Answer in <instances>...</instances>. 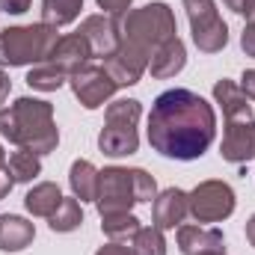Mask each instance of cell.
<instances>
[{"label":"cell","mask_w":255,"mask_h":255,"mask_svg":"<svg viewBox=\"0 0 255 255\" xmlns=\"http://www.w3.org/2000/svg\"><path fill=\"white\" fill-rule=\"evenodd\" d=\"M30 3H33V0H0V9H3L6 15H24V12L30 9Z\"/></svg>","instance_id":"29"},{"label":"cell","mask_w":255,"mask_h":255,"mask_svg":"<svg viewBox=\"0 0 255 255\" xmlns=\"http://www.w3.org/2000/svg\"><path fill=\"white\" fill-rule=\"evenodd\" d=\"M36 226L18 214H0V250L3 253H21L33 244Z\"/></svg>","instance_id":"18"},{"label":"cell","mask_w":255,"mask_h":255,"mask_svg":"<svg viewBox=\"0 0 255 255\" xmlns=\"http://www.w3.org/2000/svg\"><path fill=\"white\" fill-rule=\"evenodd\" d=\"M95 255H133V250H130L128 244H116V241H110V244H104Z\"/></svg>","instance_id":"31"},{"label":"cell","mask_w":255,"mask_h":255,"mask_svg":"<svg viewBox=\"0 0 255 255\" xmlns=\"http://www.w3.org/2000/svg\"><path fill=\"white\" fill-rule=\"evenodd\" d=\"M6 163V151H3V145H0V166Z\"/></svg>","instance_id":"37"},{"label":"cell","mask_w":255,"mask_h":255,"mask_svg":"<svg viewBox=\"0 0 255 255\" xmlns=\"http://www.w3.org/2000/svg\"><path fill=\"white\" fill-rule=\"evenodd\" d=\"M12 184H15V181H12V175H9V166L3 163V166H0V199H6V196H9Z\"/></svg>","instance_id":"33"},{"label":"cell","mask_w":255,"mask_h":255,"mask_svg":"<svg viewBox=\"0 0 255 255\" xmlns=\"http://www.w3.org/2000/svg\"><path fill=\"white\" fill-rule=\"evenodd\" d=\"M68 83H71L74 98H77L86 110L104 107V101H110V98L116 95V89H119L116 80L110 77V71L98 63H86L83 68H77V71L68 77Z\"/></svg>","instance_id":"9"},{"label":"cell","mask_w":255,"mask_h":255,"mask_svg":"<svg viewBox=\"0 0 255 255\" xmlns=\"http://www.w3.org/2000/svg\"><path fill=\"white\" fill-rule=\"evenodd\" d=\"M63 202V193L54 181H42L36 187H30L24 196V208L33 214V217H51Z\"/></svg>","instance_id":"19"},{"label":"cell","mask_w":255,"mask_h":255,"mask_svg":"<svg viewBox=\"0 0 255 255\" xmlns=\"http://www.w3.org/2000/svg\"><path fill=\"white\" fill-rule=\"evenodd\" d=\"M65 80H68V74H65L63 68H57L54 63L33 65L30 74H27V86L30 89H39V92H57Z\"/></svg>","instance_id":"25"},{"label":"cell","mask_w":255,"mask_h":255,"mask_svg":"<svg viewBox=\"0 0 255 255\" xmlns=\"http://www.w3.org/2000/svg\"><path fill=\"white\" fill-rule=\"evenodd\" d=\"M175 15L166 3H145L139 9H128L122 15V39L139 45L142 51H154L163 42L175 39Z\"/></svg>","instance_id":"5"},{"label":"cell","mask_w":255,"mask_h":255,"mask_svg":"<svg viewBox=\"0 0 255 255\" xmlns=\"http://www.w3.org/2000/svg\"><path fill=\"white\" fill-rule=\"evenodd\" d=\"M157 181L145 169H125V166H107L98 172V193H95V208L98 214H119L130 211L133 205L154 202Z\"/></svg>","instance_id":"3"},{"label":"cell","mask_w":255,"mask_h":255,"mask_svg":"<svg viewBox=\"0 0 255 255\" xmlns=\"http://www.w3.org/2000/svg\"><path fill=\"white\" fill-rule=\"evenodd\" d=\"M77 33L89 42L92 60H107L122 45V18L116 15H89L80 21Z\"/></svg>","instance_id":"10"},{"label":"cell","mask_w":255,"mask_h":255,"mask_svg":"<svg viewBox=\"0 0 255 255\" xmlns=\"http://www.w3.org/2000/svg\"><path fill=\"white\" fill-rule=\"evenodd\" d=\"M178 250L184 255H217L226 253V238L214 226H178Z\"/></svg>","instance_id":"14"},{"label":"cell","mask_w":255,"mask_h":255,"mask_svg":"<svg viewBox=\"0 0 255 255\" xmlns=\"http://www.w3.org/2000/svg\"><path fill=\"white\" fill-rule=\"evenodd\" d=\"M190 217V202H187V193L178 190V187H166L163 193L154 196L151 202V226L157 229H178L184 226V220Z\"/></svg>","instance_id":"13"},{"label":"cell","mask_w":255,"mask_h":255,"mask_svg":"<svg viewBox=\"0 0 255 255\" xmlns=\"http://www.w3.org/2000/svg\"><path fill=\"white\" fill-rule=\"evenodd\" d=\"M148 60H151L148 51H142L139 45H133V42H125V39H122L119 51H116L113 57L104 60V68L110 71V77H113L116 86L122 89V86H133V83H139V77L148 71Z\"/></svg>","instance_id":"11"},{"label":"cell","mask_w":255,"mask_h":255,"mask_svg":"<svg viewBox=\"0 0 255 255\" xmlns=\"http://www.w3.org/2000/svg\"><path fill=\"white\" fill-rule=\"evenodd\" d=\"M142 116V104L136 98H119L107 104L104 128L98 133V148L110 157H128L139 148V133L136 122Z\"/></svg>","instance_id":"6"},{"label":"cell","mask_w":255,"mask_h":255,"mask_svg":"<svg viewBox=\"0 0 255 255\" xmlns=\"http://www.w3.org/2000/svg\"><path fill=\"white\" fill-rule=\"evenodd\" d=\"M95 3L104 9V15H116V18H122L128 9H130L133 0H95Z\"/></svg>","instance_id":"27"},{"label":"cell","mask_w":255,"mask_h":255,"mask_svg":"<svg viewBox=\"0 0 255 255\" xmlns=\"http://www.w3.org/2000/svg\"><path fill=\"white\" fill-rule=\"evenodd\" d=\"M193 42L202 54H217L229 45V27L217 12L214 0H184Z\"/></svg>","instance_id":"7"},{"label":"cell","mask_w":255,"mask_h":255,"mask_svg":"<svg viewBox=\"0 0 255 255\" xmlns=\"http://www.w3.org/2000/svg\"><path fill=\"white\" fill-rule=\"evenodd\" d=\"M220 154L229 163H250V160H255V119L226 122Z\"/></svg>","instance_id":"12"},{"label":"cell","mask_w":255,"mask_h":255,"mask_svg":"<svg viewBox=\"0 0 255 255\" xmlns=\"http://www.w3.org/2000/svg\"><path fill=\"white\" fill-rule=\"evenodd\" d=\"M6 166H9V175H12L15 184H30V181H36V178L42 175V160H39V154H33V151H27V148L12 151L9 160H6Z\"/></svg>","instance_id":"22"},{"label":"cell","mask_w":255,"mask_h":255,"mask_svg":"<svg viewBox=\"0 0 255 255\" xmlns=\"http://www.w3.org/2000/svg\"><path fill=\"white\" fill-rule=\"evenodd\" d=\"M214 101L220 104L226 122H247V119H253V107L247 104L250 98L244 95V89L235 80H226V77L217 80L214 83Z\"/></svg>","instance_id":"16"},{"label":"cell","mask_w":255,"mask_h":255,"mask_svg":"<svg viewBox=\"0 0 255 255\" xmlns=\"http://www.w3.org/2000/svg\"><path fill=\"white\" fill-rule=\"evenodd\" d=\"M130 250L133 255H166V238H163V229L157 226H145L136 232V238L130 241Z\"/></svg>","instance_id":"26"},{"label":"cell","mask_w":255,"mask_h":255,"mask_svg":"<svg viewBox=\"0 0 255 255\" xmlns=\"http://www.w3.org/2000/svg\"><path fill=\"white\" fill-rule=\"evenodd\" d=\"M190 202V217L196 223H223L235 214V190L226 181H202L187 193Z\"/></svg>","instance_id":"8"},{"label":"cell","mask_w":255,"mask_h":255,"mask_svg":"<svg viewBox=\"0 0 255 255\" xmlns=\"http://www.w3.org/2000/svg\"><path fill=\"white\" fill-rule=\"evenodd\" d=\"M89 60H92V51H89V42H86L80 33L60 36V42L54 45V51H51V57H48V63H54L57 68H63L68 77H71L77 68H83Z\"/></svg>","instance_id":"15"},{"label":"cell","mask_w":255,"mask_h":255,"mask_svg":"<svg viewBox=\"0 0 255 255\" xmlns=\"http://www.w3.org/2000/svg\"><path fill=\"white\" fill-rule=\"evenodd\" d=\"M184 65H187V48H184V42L175 36V39H169V42H163L160 48L151 51L148 71H151V77L166 80V77H175Z\"/></svg>","instance_id":"17"},{"label":"cell","mask_w":255,"mask_h":255,"mask_svg":"<svg viewBox=\"0 0 255 255\" xmlns=\"http://www.w3.org/2000/svg\"><path fill=\"white\" fill-rule=\"evenodd\" d=\"M9 92H12V80H9V74H3V71H0V107L6 104Z\"/></svg>","instance_id":"34"},{"label":"cell","mask_w":255,"mask_h":255,"mask_svg":"<svg viewBox=\"0 0 255 255\" xmlns=\"http://www.w3.org/2000/svg\"><path fill=\"white\" fill-rule=\"evenodd\" d=\"M60 42L57 27L48 24H24L0 30V65H39L48 63L54 45Z\"/></svg>","instance_id":"4"},{"label":"cell","mask_w":255,"mask_h":255,"mask_svg":"<svg viewBox=\"0 0 255 255\" xmlns=\"http://www.w3.org/2000/svg\"><path fill=\"white\" fill-rule=\"evenodd\" d=\"M247 24H255V6H253V12L247 15Z\"/></svg>","instance_id":"36"},{"label":"cell","mask_w":255,"mask_h":255,"mask_svg":"<svg viewBox=\"0 0 255 255\" xmlns=\"http://www.w3.org/2000/svg\"><path fill=\"white\" fill-rule=\"evenodd\" d=\"M80 223H83V211H80V199H74V196H63L60 208L48 217V226L57 235H68V232L80 229Z\"/></svg>","instance_id":"23"},{"label":"cell","mask_w":255,"mask_h":255,"mask_svg":"<svg viewBox=\"0 0 255 255\" xmlns=\"http://www.w3.org/2000/svg\"><path fill=\"white\" fill-rule=\"evenodd\" d=\"M223 6L226 9H232L235 15H250L255 6V0H223Z\"/></svg>","instance_id":"30"},{"label":"cell","mask_w":255,"mask_h":255,"mask_svg":"<svg viewBox=\"0 0 255 255\" xmlns=\"http://www.w3.org/2000/svg\"><path fill=\"white\" fill-rule=\"evenodd\" d=\"M247 241H250V247L255 250V214L247 220Z\"/></svg>","instance_id":"35"},{"label":"cell","mask_w":255,"mask_h":255,"mask_svg":"<svg viewBox=\"0 0 255 255\" xmlns=\"http://www.w3.org/2000/svg\"><path fill=\"white\" fill-rule=\"evenodd\" d=\"M217 255H226V253H217Z\"/></svg>","instance_id":"38"},{"label":"cell","mask_w":255,"mask_h":255,"mask_svg":"<svg viewBox=\"0 0 255 255\" xmlns=\"http://www.w3.org/2000/svg\"><path fill=\"white\" fill-rule=\"evenodd\" d=\"M0 133L33 154H48L60 142V130L54 122V107L42 98H18L9 107H0Z\"/></svg>","instance_id":"2"},{"label":"cell","mask_w":255,"mask_h":255,"mask_svg":"<svg viewBox=\"0 0 255 255\" xmlns=\"http://www.w3.org/2000/svg\"><path fill=\"white\" fill-rule=\"evenodd\" d=\"M83 9V0H42V24L48 27H65L71 21H77Z\"/></svg>","instance_id":"24"},{"label":"cell","mask_w":255,"mask_h":255,"mask_svg":"<svg viewBox=\"0 0 255 255\" xmlns=\"http://www.w3.org/2000/svg\"><path fill=\"white\" fill-rule=\"evenodd\" d=\"M217 136L214 107L193 89H166L154 98L148 113V142L160 157L196 160Z\"/></svg>","instance_id":"1"},{"label":"cell","mask_w":255,"mask_h":255,"mask_svg":"<svg viewBox=\"0 0 255 255\" xmlns=\"http://www.w3.org/2000/svg\"><path fill=\"white\" fill-rule=\"evenodd\" d=\"M139 229H142V226H139V220H136L130 211L104 214V217H101V232H104L110 241H116V244H128V247H130V241L136 238Z\"/></svg>","instance_id":"21"},{"label":"cell","mask_w":255,"mask_h":255,"mask_svg":"<svg viewBox=\"0 0 255 255\" xmlns=\"http://www.w3.org/2000/svg\"><path fill=\"white\" fill-rule=\"evenodd\" d=\"M241 48L247 57H255V24H247L241 33Z\"/></svg>","instance_id":"28"},{"label":"cell","mask_w":255,"mask_h":255,"mask_svg":"<svg viewBox=\"0 0 255 255\" xmlns=\"http://www.w3.org/2000/svg\"><path fill=\"white\" fill-rule=\"evenodd\" d=\"M241 89H244V95H247V98H253V101H255V68L244 71V77H241Z\"/></svg>","instance_id":"32"},{"label":"cell","mask_w":255,"mask_h":255,"mask_svg":"<svg viewBox=\"0 0 255 255\" xmlns=\"http://www.w3.org/2000/svg\"><path fill=\"white\" fill-rule=\"evenodd\" d=\"M68 184L74 199L80 202H95V193H98V169L95 163L89 160H74L71 169H68Z\"/></svg>","instance_id":"20"}]
</instances>
